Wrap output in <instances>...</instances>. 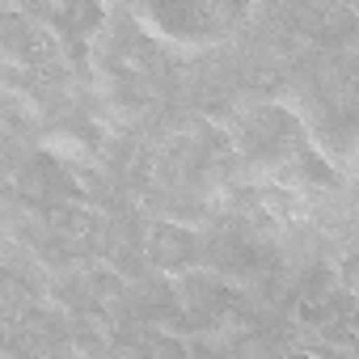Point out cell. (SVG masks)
I'll list each match as a JSON object with an SVG mask.
<instances>
[{"instance_id":"7a4b0ae2","label":"cell","mask_w":359,"mask_h":359,"mask_svg":"<svg viewBox=\"0 0 359 359\" xmlns=\"http://www.w3.org/2000/svg\"><path fill=\"white\" fill-rule=\"evenodd\" d=\"M241 144L254 161H292V156H304V127L292 110L283 106H262L245 118L241 127Z\"/></svg>"},{"instance_id":"8992f818","label":"cell","mask_w":359,"mask_h":359,"mask_svg":"<svg viewBox=\"0 0 359 359\" xmlns=\"http://www.w3.org/2000/svg\"><path fill=\"white\" fill-rule=\"evenodd\" d=\"M338 287H342L351 300H359V254H351V258L338 266Z\"/></svg>"},{"instance_id":"5b68a950","label":"cell","mask_w":359,"mask_h":359,"mask_svg":"<svg viewBox=\"0 0 359 359\" xmlns=\"http://www.w3.org/2000/svg\"><path fill=\"white\" fill-rule=\"evenodd\" d=\"M30 187L43 195V199H72L76 195V182H72V173L51 156V152H39L34 165H30Z\"/></svg>"},{"instance_id":"3957f363","label":"cell","mask_w":359,"mask_h":359,"mask_svg":"<svg viewBox=\"0 0 359 359\" xmlns=\"http://www.w3.org/2000/svg\"><path fill=\"white\" fill-rule=\"evenodd\" d=\"M144 258L165 275H187L199 262V237L187 224H152L144 237Z\"/></svg>"},{"instance_id":"277c9868","label":"cell","mask_w":359,"mask_h":359,"mask_svg":"<svg viewBox=\"0 0 359 359\" xmlns=\"http://www.w3.org/2000/svg\"><path fill=\"white\" fill-rule=\"evenodd\" d=\"M55 30L64 34V43L76 51V60L93 47V39L106 26V0H55Z\"/></svg>"},{"instance_id":"6da1fadb","label":"cell","mask_w":359,"mask_h":359,"mask_svg":"<svg viewBox=\"0 0 359 359\" xmlns=\"http://www.w3.org/2000/svg\"><path fill=\"white\" fill-rule=\"evenodd\" d=\"M254 0H148L152 26L182 47H212L224 43L245 26Z\"/></svg>"}]
</instances>
